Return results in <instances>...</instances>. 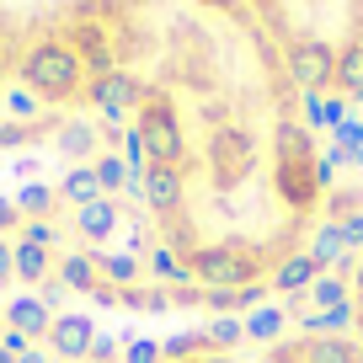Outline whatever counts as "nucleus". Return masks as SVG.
Instances as JSON below:
<instances>
[{
	"label": "nucleus",
	"instance_id": "f03ea898",
	"mask_svg": "<svg viewBox=\"0 0 363 363\" xmlns=\"http://www.w3.org/2000/svg\"><path fill=\"white\" fill-rule=\"evenodd\" d=\"M289 75L320 102H363V0H246Z\"/></svg>",
	"mask_w": 363,
	"mask_h": 363
},
{
	"label": "nucleus",
	"instance_id": "7ed1b4c3",
	"mask_svg": "<svg viewBox=\"0 0 363 363\" xmlns=\"http://www.w3.org/2000/svg\"><path fill=\"white\" fill-rule=\"evenodd\" d=\"M262 363H363L358 337H342V331H294V337H278Z\"/></svg>",
	"mask_w": 363,
	"mask_h": 363
},
{
	"label": "nucleus",
	"instance_id": "f257e3e1",
	"mask_svg": "<svg viewBox=\"0 0 363 363\" xmlns=\"http://www.w3.org/2000/svg\"><path fill=\"white\" fill-rule=\"evenodd\" d=\"M16 86L128 123L150 225L187 284L257 294L305 257L326 166L310 96L246 0H69L33 16Z\"/></svg>",
	"mask_w": 363,
	"mask_h": 363
},
{
	"label": "nucleus",
	"instance_id": "423d86ee",
	"mask_svg": "<svg viewBox=\"0 0 363 363\" xmlns=\"http://www.w3.org/2000/svg\"><path fill=\"white\" fill-rule=\"evenodd\" d=\"M347 299H352V337H358V347H363V251H358V262H352Z\"/></svg>",
	"mask_w": 363,
	"mask_h": 363
},
{
	"label": "nucleus",
	"instance_id": "20e7f679",
	"mask_svg": "<svg viewBox=\"0 0 363 363\" xmlns=\"http://www.w3.org/2000/svg\"><path fill=\"white\" fill-rule=\"evenodd\" d=\"M22 48H27V16H16V11H6V6H0V91L16 86Z\"/></svg>",
	"mask_w": 363,
	"mask_h": 363
},
{
	"label": "nucleus",
	"instance_id": "39448f33",
	"mask_svg": "<svg viewBox=\"0 0 363 363\" xmlns=\"http://www.w3.org/2000/svg\"><path fill=\"white\" fill-rule=\"evenodd\" d=\"M160 363H235L225 347H214V342H182L177 352H166Z\"/></svg>",
	"mask_w": 363,
	"mask_h": 363
}]
</instances>
